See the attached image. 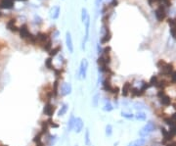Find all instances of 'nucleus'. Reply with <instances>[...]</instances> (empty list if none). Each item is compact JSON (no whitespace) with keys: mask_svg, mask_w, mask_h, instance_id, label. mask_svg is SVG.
<instances>
[{"mask_svg":"<svg viewBox=\"0 0 176 146\" xmlns=\"http://www.w3.org/2000/svg\"><path fill=\"white\" fill-rule=\"evenodd\" d=\"M157 66L158 68L160 70L161 74L163 75H166V77H169L170 75L173 73V66L172 64L170 63H167L165 61L163 60H160L157 63Z\"/></svg>","mask_w":176,"mask_h":146,"instance_id":"nucleus-1","label":"nucleus"},{"mask_svg":"<svg viewBox=\"0 0 176 146\" xmlns=\"http://www.w3.org/2000/svg\"><path fill=\"white\" fill-rule=\"evenodd\" d=\"M111 38V33L109 30L108 24H103L102 26V36L100 38V43L101 44H107Z\"/></svg>","mask_w":176,"mask_h":146,"instance_id":"nucleus-2","label":"nucleus"},{"mask_svg":"<svg viewBox=\"0 0 176 146\" xmlns=\"http://www.w3.org/2000/svg\"><path fill=\"white\" fill-rule=\"evenodd\" d=\"M88 61L86 59H82L79 65L78 70V78H85L87 75V70H88Z\"/></svg>","mask_w":176,"mask_h":146,"instance_id":"nucleus-3","label":"nucleus"},{"mask_svg":"<svg viewBox=\"0 0 176 146\" xmlns=\"http://www.w3.org/2000/svg\"><path fill=\"white\" fill-rule=\"evenodd\" d=\"M158 97L163 106H169L171 104V98L169 97V95L166 94L164 90H160L158 92Z\"/></svg>","mask_w":176,"mask_h":146,"instance_id":"nucleus-4","label":"nucleus"},{"mask_svg":"<svg viewBox=\"0 0 176 146\" xmlns=\"http://www.w3.org/2000/svg\"><path fill=\"white\" fill-rule=\"evenodd\" d=\"M155 124H154V122H147V125L142 128V130H140V132H139L140 136L144 137V136L148 135L149 133H151L152 131H154V130H155Z\"/></svg>","mask_w":176,"mask_h":146,"instance_id":"nucleus-5","label":"nucleus"},{"mask_svg":"<svg viewBox=\"0 0 176 146\" xmlns=\"http://www.w3.org/2000/svg\"><path fill=\"white\" fill-rule=\"evenodd\" d=\"M35 37H36V45H40L41 47L44 45V43L47 42L51 38V37L49 36V34L46 33H38L36 36H35Z\"/></svg>","mask_w":176,"mask_h":146,"instance_id":"nucleus-6","label":"nucleus"},{"mask_svg":"<svg viewBox=\"0 0 176 146\" xmlns=\"http://www.w3.org/2000/svg\"><path fill=\"white\" fill-rule=\"evenodd\" d=\"M56 111V106L54 104H52L51 102H47L44 105V108H43V113L44 115H46L47 117H49V118H51V117L54 115Z\"/></svg>","mask_w":176,"mask_h":146,"instance_id":"nucleus-7","label":"nucleus"},{"mask_svg":"<svg viewBox=\"0 0 176 146\" xmlns=\"http://www.w3.org/2000/svg\"><path fill=\"white\" fill-rule=\"evenodd\" d=\"M90 25H91V22H90V18L87 19V21L84 23V26H85V36H84V38L82 40V50H85V44L86 42L88 41V38H89V31H90Z\"/></svg>","mask_w":176,"mask_h":146,"instance_id":"nucleus-8","label":"nucleus"},{"mask_svg":"<svg viewBox=\"0 0 176 146\" xmlns=\"http://www.w3.org/2000/svg\"><path fill=\"white\" fill-rule=\"evenodd\" d=\"M60 94L62 96H67V95H70V93L72 91V84L70 83H64L62 84V86L60 87Z\"/></svg>","mask_w":176,"mask_h":146,"instance_id":"nucleus-9","label":"nucleus"},{"mask_svg":"<svg viewBox=\"0 0 176 146\" xmlns=\"http://www.w3.org/2000/svg\"><path fill=\"white\" fill-rule=\"evenodd\" d=\"M155 15L158 22H163V20L165 19L166 13H165V9H164V7L163 5H160V6L158 7V9L155 10Z\"/></svg>","mask_w":176,"mask_h":146,"instance_id":"nucleus-10","label":"nucleus"},{"mask_svg":"<svg viewBox=\"0 0 176 146\" xmlns=\"http://www.w3.org/2000/svg\"><path fill=\"white\" fill-rule=\"evenodd\" d=\"M113 87H114V85L111 83V77H109V75H106V78L102 81V88L104 89L106 92H110L111 93V89H113Z\"/></svg>","mask_w":176,"mask_h":146,"instance_id":"nucleus-11","label":"nucleus"},{"mask_svg":"<svg viewBox=\"0 0 176 146\" xmlns=\"http://www.w3.org/2000/svg\"><path fill=\"white\" fill-rule=\"evenodd\" d=\"M84 127V122L81 118H75V125H73V130L76 133H80L82 130H83Z\"/></svg>","mask_w":176,"mask_h":146,"instance_id":"nucleus-12","label":"nucleus"},{"mask_svg":"<svg viewBox=\"0 0 176 146\" xmlns=\"http://www.w3.org/2000/svg\"><path fill=\"white\" fill-rule=\"evenodd\" d=\"M66 45H67V48L69 50L70 53H73V42H72V34H70V31H67L66 33Z\"/></svg>","mask_w":176,"mask_h":146,"instance_id":"nucleus-13","label":"nucleus"},{"mask_svg":"<svg viewBox=\"0 0 176 146\" xmlns=\"http://www.w3.org/2000/svg\"><path fill=\"white\" fill-rule=\"evenodd\" d=\"M19 33H20L21 38H23L25 40H26V38H28V37L29 36V34H31L29 30H28V28L26 25H23L22 27L19 28Z\"/></svg>","mask_w":176,"mask_h":146,"instance_id":"nucleus-14","label":"nucleus"},{"mask_svg":"<svg viewBox=\"0 0 176 146\" xmlns=\"http://www.w3.org/2000/svg\"><path fill=\"white\" fill-rule=\"evenodd\" d=\"M60 13H61V8L59 5H56V6H53L50 10V17L53 19V20H57L60 16Z\"/></svg>","mask_w":176,"mask_h":146,"instance_id":"nucleus-15","label":"nucleus"},{"mask_svg":"<svg viewBox=\"0 0 176 146\" xmlns=\"http://www.w3.org/2000/svg\"><path fill=\"white\" fill-rule=\"evenodd\" d=\"M15 0H0V7L3 9H12Z\"/></svg>","mask_w":176,"mask_h":146,"instance_id":"nucleus-16","label":"nucleus"},{"mask_svg":"<svg viewBox=\"0 0 176 146\" xmlns=\"http://www.w3.org/2000/svg\"><path fill=\"white\" fill-rule=\"evenodd\" d=\"M132 87V84L130 83H128V81H126V83H123L122 85V88H121V95L126 97V96H128L130 94V89Z\"/></svg>","mask_w":176,"mask_h":146,"instance_id":"nucleus-17","label":"nucleus"},{"mask_svg":"<svg viewBox=\"0 0 176 146\" xmlns=\"http://www.w3.org/2000/svg\"><path fill=\"white\" fill-rule=\"evenodd\" d=\"M16 22H17L16 19H11V20H9V21L7 22V28H8L9 31H14V33L19 31V28L17 27Z\"/></svg>","mask_w":176,"mask_h":146,"instance_id":"nucleus-18","label":"nucleus"},{"mask_svg":"<svg viewBox=\"0 0 176 146\" xmlns=\"http://www.w3.org/2000/svg\"><path fill=\"white\" fill-rule=\"evenodd\" d=\"M167 22L170 26V33L176 39V19H168Z\"/></svg>","mask_w":176,"mask_h":146,"instance_id":"nucleus-19","label":"nucleus"},{"mask_svg":"<svg viewBox=\"0 0 176 146\" xmlns=\"http://www.w3.org/2000/svg\"><path fill=\"white\" fill-rule=\"evenodd\" d=\"M59 89H60V80L56 78L55 81L52 84V90H53V95H54V98L57 97L58 94L60 93Z\"/></svg>","mask_w":176,"mask_h":146,"instance_id":"nucleus-20","label":"nucleus"},{"mask_svg":"<svg viewBox=\"0 0 176 146\" xmlns=\"http://www.w3.org/2000/svg\"><path fill=\"white\" fill-rule=\"evenodd\" d=\"M75 117L73 114H72L69 119V121H67V132H70V131H72L73 130V125H75Z\"/></svg>","mask_w":176,"mask_h":146,"instance_id":"nucleus-21","label":"nucleus"},{"mask_svg":"<svg viewBox=\"0 0 176 146\" xmlns=\"http://www.w3.org/2000/svg\"><path fill=\"white\" fill-rule=\"evenodd\" d=\"M61 50H62V46L61 45H57V46H55V47H52L51 50L48 52L49 56L51 57V58L55 57L56 55L59 54V52H61Z\"/></svg>","mask_w":176,"mask_h":146,"instance_id":"nucleus-22","label":"nucleus"},{"mask_svg":"<svg viewBox=\"0 0 176 146\" xmlns=\"http://www.w3.org/2000/svg\"><path fill=\"white\" fill-rule=\"evenodd\" d=\"M84 144L86 146H91V138H90V130L89 128H86L84 133Z\"/></svg>","mask_w":176,"mask_h":146,"instance_id":"nucleus-23","label":"nucleus"},{"mask_svg":"<svg viewBox=\"0 0 176 146\" xmlns=\"http://www.w3.org/2000/svg\"><path fill=\"white\" fill-rule=\"evenodd\" d=\"M67 110H69V104L64 103V104L61 106L60 110H59V112H58V116H59V117H62V116L66 115L67 112Z\"/></svg>","mask_w":176,"mask_h":146,"instance_id":"nucleus-24","label":"nucleus"},{"mask_svg":"<svg viewBox=\"0 0 176 146\" xmlns=\"http://www.w3.org/2000/svg\"><path fill=\"white\" fill-rule=\"evenodd\" d=\"M88 18H90V17H89V14H88V11H87L86 8L83 7V8L81 9V22L84 24V23L87 21Z\"/></svg>","mask_w":176,"mask_h":146,"instance_id":"nucleus-25","label":"nucleus"},{"mask_svg":"<svg viewBox=\"0 0 176 146\" xmlns=\"http://www.w3.org/2000/svg\"><path fill=\"white\" fill-rule=\"evenodd\" d=\"M45 67L48 70H51V71H53V70L55 69L54 65H53V60L51 57H48L47 59L45 60Z\"/></svg>","mask_w":176,"mask_h":146,"instance_id":"nucleus-26","label":"nucleus"},{"mask_svg":"<svg viewBox=\"0 0 176 146\" xmlns=\"http://www.w3.org/2000/svg\"><path fill=\"white\" fill-rule=\"evenodd\" d=\"M114 109V105L111 103L110 101H108V102H106L105 103V105H104V107H103V110L105 111V112H111Z\"/></svg>","mask_w":176,"mask_h":146,"instance_id":"nucleus-27","label":"nucleus"},{"mask_svg":"<svg viewBox=\"0 0 176 146\" xmlns=\"http://www.w3.org/2000/svg\"><path fill=\"white\" fill-rule=\"evenodd\" d=\"M105 134L107 137H111V134H113V125L108 124L107 125H106L105 127Z\"/></svg>","mask_w":176,"mask_h":146,"instance_id":"nucleus-28","label":"nucleus"},{"mask_svg":"<svg viewBox=\"0 0 176 146\" xmlns=\"http://www.w3.org/2000/svg\"><path fill=\"white\" fill-rule=\"evenodd\" d=\"M144 143H145V139L143 138H139L135 141H132L131 143H129L128 146H142Z\"/></svg>","mask_w":176,"mask_h":146,"instance_id":"nucleus-29","label":"nucleus"},{"mask_svg":"<svg viewBox=\"0 0 176 146\" xmlns=\"http://www.w3.org/2000/svg\"><path fill=\"white\" fill-rule=\"evenodd\" d=\"M58 140V136L54 134V135H49L48 136V146H53Z\"/></svg>","mask_w":176,"mask_h":146,"instance_id":"nucleus-30","label":"nucleus"},{"mask_svg":"<svg viewBox=\"0 0 176 146\" xmlns=\"http://www.w3.org/2000/svg\"><path fill=\"white\" fill-rule=\"evenodd\" d=\"M99 101H100V95H99V93H97V94L94 95L92 98V106L94 108H97L99 105Z\"/></svg>","mask_w":176,"mask_h":146,"instance_id":"nucleus-31","label":"nucleus"},{"mask_svg":"<svg viewBox=\"0 0 176 146\" xmlns=\"http://www.w3.org/2000/svg\"><path fill=\"white\" fill-rule=\"evenodd\" d=\"M52 47H53V45H52V39H51V38H50L47 42L44 43V45L42 46V48H43L45 51H47V52H49L50 50H51Z\"/></svg>","mask_w":176,"mask_h":146,"instance_id":"nucleus-32","label":"nucleus"},{"mask_svg":"<svg viewBox=\"0 0 176 146\" xmlns=\"http://www.w3.org/2000/svg\"><path fill=\"white\" fill-rule=\"evenodd\" d=\"M134 117L137 120H140V121H144V120L146 119V115H145V113H144V112H138Z\"/></svg>","mask_w":176,"mask_h":146,"instance_id":"nucleus-33","label":"nucleus"},{"mask_svg":"<svg viewBox=\"0 0 176 146\" xmlns=\"http://www.w3.org/2000/svg\"><path fill=\"white\" fill-rule=\"evenodd\" d=\"M47 122H48V125L50 127H54V128H57L59 127V125L56 124V122H54L51 118H49L48 120H47Z\"/></svg>","mask_w":176,"mask_h":146,"instance_id":"nucleus-34","label":"nucleus"},{"mask_svg":"<svg viewBox=\"0 0 176 146\" xmlns=\"http://www.w3.org/2000/svg\"><path fill=\"white\" fill-rule=\"evenodd\" d=\"M170 83H176V71H173V73L169 75Z\"/></svg>","mask_w":176,"mask_h":146,"instance_id":"nucleus-35","label":"nucleus"},{"mask_svg":"<svg viewBox=\"0 0 176 146\" xmlns=\"http://www.w3.org/2000/svg\"><path fill=\"white\" fill-rule=\"evenodd\" d=\"M121 116L123 117V118L128 119V120L134 118V115H133V114H131V113H126V112H121Z\"/></svg>","mask_w":176,"mask_h":146,"instance_id":"nucleus-36","label":"nucleus"},{"mask_svg":"<svg viewBox=\"0 0 176 146\" xmlns=\"http://www.w3.org/2000/svg\"><path fill=\"white\" fill-rule=\"evenodd\" d=\"M169 132L172 134L173 137H175V136H176V125H171V127H170Z\"/></svg>","mask_w":176,"mask_h":146,"instance_id":"nucleus-37","label":"nucleus"},{"mask_svg":"<svg viewBox=\"0 0 176 146\" xmlns=\"http://www.w3.org/2000/svg\"><path fill=\"white\" fill-rule=\"evenodd\" d=\"M161 0H148V3L150 6H154L155 4H160Z\"/></svg>","mask_w":176,"mask_h":146,"instance_id":"nucleus-38","label":"nucleus"},{"mask_svg":"<svg viewBox=\"0 0 176 146\" xmlns=\"http://www.w3.org/2000/svg\"><path fill=\"white\" fill-rule=\"evenodd\" d=\"M111 94H114V95H117L119 93V88L117 86H114L113 89H111Z\"/></svg>","mask_w":176,"mask_h":146,"instance_id":"nucleus-39","label":"nucleus"},{"mask_svg":"<svg viewBox=\"0 0 176 146\" xmlns=\"http://www.w3.org/2000/svg\"><path fill=\"white\" fill-rule=\"evenodd\" d=\"M109 5H110L111 7H116V5H117V0H111V3L109 4Z\"/></svg>","mask_w":176,"mask_h":146,"instance_id":"nucleus-40","label":"nucleus"},{"mask_svg":"<svg viewBox=\"0 0 176 146\" xmlns=\"http://www.w3.org/2000/svg\"><path fill=\"white\" fill-rule=\"evenodd\" d=\"M165 146H176V141H174V140H171V141L167 142Z\"/></svg>","mask_w":176,"mask_h":146,"instance_id":"nucleus-41","label":"nucleus"},{"mask_svg":"<svg viewBox=\"0 0 176 146\" xmlns=\"http://www.w3.org/2000/svg\"><path fill=\"white\" fill-rule=\"evenodd\" d=\"M102 1H103V0H95V6H96L97 9H99L100 4L102 3Z\"/></svg>","mask_w":176,"mask_h":146,"instance_id":"nucleus-42","label":"nucleus"},{"mask_svg":"<svg viewBox=\"0 0 176 146\" xmlns=\"http://www.w3.org/2000/svg\"><path fill=\"white\" fill-rule=\"evenodd\" d=\"M170 118H171V120H172L173 122H176V113L172 114V115L170 116Z\"/></svg>","mask_w":176,"mask_h":146,"instance_id":"nucleus-43","label":"nucleus"},{"mask_svg":"<svg viewBox=\"0 0 176 146\" xmlns=\"http://www.w3.org/2000/svg\"><path fill=\"white\" fill-rule=\"evenodd\" d=\"M0 146H7V145H5V144H3V143L0 141Z\"/></svg>","mask_w":176,"mask_h":146,"instance_id":"nucleus-44","label":"nucleus"},{"mask_svg":"<svg viewBox=\"0 0 176 146\" xmlns=\"http://www.w3.org/2000/svg\"><path fill=\"white\" fill-rule=\"evenodd\" d=\"M17 1H26V0H17Z\"/></svg>","mask_w":176,"mask_h":146,"instance_id":"nucleus-45","label":"nucleus"},{"mask_svg":"<svg viewBox=\"0 0 176 146\" xmlns=\"http://www.w3.org/2000/svg\"><path fill=\"white\" fill-rule=\"evenodd\" d=\"M75 146H77V145H75Z\"/></svg>","mask_w":176,"mask_h":146,"instance_id":"nucleus-46","label":"nucleus"}]
</instances>
